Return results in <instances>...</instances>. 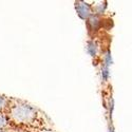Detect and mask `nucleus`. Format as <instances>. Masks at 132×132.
<instances>
[{"instance_id":"nucleus-4","label":"nucleus","mask_w":132,"mask_h":132,"mask_svg":"<svg viewBox=\"0 0 132 132\" xmlns=\"http://www.w3.org/2000/svg\"><path fill=\"white\" fill-rule=\"evenodd\" d=\"M37 132H56V131L51 129L50 127H46V128H41V129L37 130Z\"/></svg>"},{"instance_id":"nucleus-6","label":"nucleus","mask_w":132,"mask_h":132,"mask_svg":"<svg viewBox=\"0 0 132 132\" xmlns=\"http://www.w3.org/2000/svg\"><path fill=\"white\" fill-rule=\"evenodd\" d=\"M0 132H10V130H4V131H0Z\"/></svg>"},{"instance_id":"nucleus-3","label":"nucleus","mask_w":132,"mask_h":132,"mask_svg":"<svg viewBox=\"0 0 132 132\" xmlns=\"http://www.w3.org/2000/svg\"><path fill=\"white\" fill-rule=\"evenodd\" d=\"M9 102H10V97L0 94V113L5 111V109L9 105Z\"/></svg>"},{"instance_id":"nucleus-1","label":"nucleus","mask_w":132,"mask_h":132,"mask_svg":"<svg viewBox=\"0 0 132 132\" xmlns=\"http://www.w3.org/2000/svg\"><path fill=\"white\" fill-rule=\"evenodd\" d=\"M4 113L9 118L11 127H15L19 130L31 131L35 129L37 131L41 128L49 127L46 124L48 117L45 113L28 102L17 98L10 97Z\"/></svg>"},{"instance_id":"nucleus-5","label":"nucleus","mask_w":132,"mask_h":132,"mask_svg":"<svg viewBox=\"0 0 132 132\" xmlns=\"http://www.w3.org/2000/svg\"><path fill=\"white\" fill-rule=\"evenodd\" d=\"M18 132H30V131H22V130H19Z\"/></svg>"},{"instance_id":"nucleus-2","label":"nucleus","mask_w":132,"mask_h":132,"mask_svg":"<svg viewBox=\"0 0 132 132\" xmlns=\"http://www.w3.org/2000/svg\"><path fill=\"white\" fill-rule=\"evenodd\" d=\"M9 128H11L9 118L6 116V114L4 112L0 113V131H4V130H9Z\"/></svg>"}]
</instances>
